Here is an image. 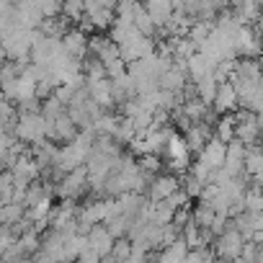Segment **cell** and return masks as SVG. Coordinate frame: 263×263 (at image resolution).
I'll return each instance as SVG.
<instances>
[{
    "label": "cell",
    "mask_w": 263,
    "mask_h": 263,
    "mask_svg": "<svg viewBox=\"0 0 263 263\" xmlns=\"http://www.w3.org/2000/svg\"><path fill=\"white\" fill-rule=\"evenodd\" d=\"M13 135L18 142L24 145H39L44 140H49V121L44 119L42 111H18V121Z\"/></svg>",
    "instance_id": "cell-1"
},
{
    "label": "cell",
    "mask_w": 263,
    "mask_h": 263,
    "mask_svg": "<svg viewBox=\"0 0 263 263\" xmlns=\"http://www.w3.org/2000/svg\"><path fill=\"white\" fill-rule=\"evenodd\" d=\"M242 248H245V237H242V232L232 224V219H230V224H227L219 235H214V240H212V250H214V255H217L219 263H227V260L240 258V255H242Z\"/></svg>",
    "instance_id": "cell-2"
},
{
    "label": "cell",
    "mask_w": 263,
    "mask_h": 263,
    "mask_svg": "<svg viewBox=\"0 0 263 263\" xmlns=\"http://www.w3.org/2000/svg\"><path fill=\"white\" fill-rule=\"evenodd\" d=\"M90 189V183H88V171H85V165L83 168H75V171H70V173H65L60 181H57V196L62 199V201H75V199H80L85 191Z\"/></svg>",
    "instance_id": "cell-3"
},
{
    "label": "cell",
    "mask_w": 263,
    "mask_h": 263,
    "mask_svg": "<svg viewBox=\"0 0 263 263\" xmlns=\"http://www.w3.org/2000/svg\"><path fill=\"white\" fill-rule=\"evenodd\" d=\"M150 54H155V42H153V36H145V34H135L129 42L119 44V57L126 65L140 62V60H145Z\"/></svg>",
    "instance_id": "cell-4"
},
{
    "label": "cell",
    "mask_w": 263,
    "mask_h": 263,
    "mask_svg": "<svg viewBox=\"0 0 263 263\" xmlns=\"http://www.w3.org/2000/svg\"><path fill=\"white\" fill-rule=\"evenodd\" d=\"M235 140H240L245 147H253L260 140V124H258V114L253 111H242L235 116Z\"/></svg>",
    "instance_id": "cell-5"
},
{
    "label": "cell",
    "mask_w": 263,
    "mask_h": 263,
    "mask_svg": "<svg viewBox=\"0 0 263 263\" xmlns=\"http://www.w3.org/2000/svg\"><path fill=\"white\" fill-rule=\"evenodd\" d=\"M224 155H227V145H224L222 140L212 137V140L201 147V153L196 155V165H201L204 171H209V173L214 176V171H219V168L224 165Z\"/></svg>",
    "instance_id": "cell-6"
},
{
    "label": "cell",
    "mask_w": 263,
    "mask_h": 263,
    "mask_svg": "<svg viewBox=\"0 0 263 263\" xmlns=\"http://www.w3.org/2000/svg\"><path fill=\"white\" fill-rule=\"evenodd\" d=\"M165 158H168V165L173 168V171H186L189 168V163H191V150L186 147V142H183V137L181 135H176V132H171V137H168V142H165Z\"/></svg>",
    "instance_id": "cell-7"
},
{
    "label": "cell",
    "mask_w": 263,
    "mask_h": 263,
    "mask_svg": "<svg viewBox=\"0 0 263 263\" xmlns=\"http://www.w3.org/2000/svg\"><path fill=\"white\" fill-rule=\"evenodd\" d=\"M186 83H189L186 62H183V60H173V62L168 65V70L163 72V78H160V88H163V90H171V93H176V96H183Z\"/></svg>",
    "instance_id": "cell-8"
},
{
    "label": "cell",
    "mask_w": 263,
    "mask_h": 263,
    "mask_svg": "<svg viewBox=\"0 0 263 263\" xmlns=\"http://www.w3.org/2000/svg\"><path fill=\"white\" fill-rule=\"evenodd\" d=\"M178 189H181V178H178V176H173V173H158V176L150 181L145 196H147V201H165V199H168L171 194H176Z\"/></svg>",
    "instance_id": "cell-9"
},
{
    "label": "cell",
    "mask_w": 263,
    "mask_h": 263,
    "mask_svg": "<svg viewBox=\"0 0 263 263\" xmlns=\"http://www.w3.org/2000/svg\"><path fill=\"white\" fill-rule=\"evenodd\" d=\"M60 42H62V52H65L67 57H72V60H80V62H83V60L88 57V52H90V49H88V42H90V39H88V34H85L83 29H67Z\"/></svg>",
    "instance_id": "cell-10"
},
{
    "label": "cell",
    "mask_w": 263,
    "mask_h": 263,
    "mask_svg": "<svg viewBox=\"0 0 263 263\" xmlns=\"http://www.w3.org/2000/svg\"><path fill=\"white\" fill-rule=\"evenodd\" d=\"M78 135H80L78 124L70 119V114H62V116L49 121V140L57 142V145H70Z\"/></svg>",
    "instance_id": "cell-11"
},
{
    "label": "cell",
    "mask_w": 263,
    "mask_h": 263,
    "mask_svg": "<svg viewBox=\"0 0 263 263\" xmlns=\"http://www.w3.org/2000/svg\"><path fill=\"white\" fill-rule=\"evenodd\" d=\"M88 49H90V54H93V57H98V60L103 62V67H106L108 62L119 60V44H114V42H111V36H103V34L90 36Z\"/></svg>",
    "instance_id": "cell-12"
},
{
    "label": "cell",
    "mask_w": 263,
    "mask_h": 263,
    "mask_svg": "<svg viewBox=\"0 0 263 263\" xmlns=\"http://www.w3.org/2000/svg\"><path fill=\"white\" fill-rule=\"evenodd\" d=\"M212 129H214V126H209V124H191L189 129H183V132H186V135H183V142H186V147H189L194 155H199L201 147L214 137Z\"/></svg>",
    "instance_id": "cell-13"
},
{
    "label": "cell",
    "mask_w": 263,
    "mask_h": 263,
    "mask_svg": "<svg viewBox=\"0 0 263 263\" xmlns=\"http://www.w3.org/2000/svg\"><path fill=\"white\" fill-rule=\"evenodd\" d=\"M114 240H116V237L108 232L106 224H93V227L88 230V248H93L101 258H103V255H111Z\"/></svg>",
    "instance_id": "cell-14"
},
{
    "label": "cell",
    "mask_w": 263,
    "mask_h": 263,
    "mask_svg": "<svg viewBox=\"0 0 263 263\" xmlns=\"http://www.w3.org/2000/svg\"><path fill=\"white\" fill-rule=\"evenodd\" d=\"M111 93H114V106H126L129 101L137 98V85H135V80H132L129 72H126V75L111 80Z\"/></svg>",
    "instance_id": "cell-15"
},
{
    "label": "cell",
    "mask_w": 263,
    "mask_h": 263,
    "mask_svg": "<svg viewBox=\"0 0 263 263\" xmlns=\"http://www.w3.org/2000/svg\"><path fill=\"white\" fill-rule=\"evenodd\" d=\"M237 106H240V98H237L235 85H232V83H219L212 108H214V111H219V114H230V111H235Z\"/></svg>",
    "instance_id": "cell-16"
},
{
    "label": "cell",
    "mask_w": 263,
    "mask_h": 263,
    "mask_svg": "<svg viewBox=\"0 0 263 263\" xmlns=\"http://www.w3.org/2000/svg\"><path fill=\"white\" fill-rule=\"evenodd\" d=\"M145 8H147V13H150V18L158 29H163L171 21V16L176 13L173 0H145Z\"/></svg>",
    "instance_id": "cell-17"
},
{
    "label": "cell",
    "mask_w": 263,
    "mask_h": 263,
    "mask_svg": "<svg viewBox=\"0 0 263 263\" xmlns=\"http://www.w3.org/2000/svg\"><path fill=\"white\" fill-rule=\"evenodd\" d=\"M85 88H88V96H90L103 111H108V108L114 106V93H111V80H108V78L90 80V83H85Z\"/></svg>",
    "instance_id": "cell-18"
},
{
    "label": "cell",
    "mask_w": 263,
    "mask_h": 263,
    "mask_svg": "<svg viewBox=\"0 0 263 263\" xmlns=\"http://www.w3.org/2000/svg\"><path fill=\"white\" fill-rule=\"evenodd\" d=\"M57 142H52V140H44V142H39V145H34V160L39 163V168H42V173L44 171H52V165H54V158H57Z\"/></svg>",
    "instance_id": "cell-19"
},
{
    "label": "cell",
    "mask_w": 263,
    "mask_h": 263,
    "mask_svg": "<svg viewBox=\"0 0 263 263\" xmlns=\"http://www.w3.org/2000/svg\"><path fill=\"white\" fill-rule=\"evenodd\" d=\"M245 173L255 183L263 181V147H248V153H245Z\"/></svg>",
    "instance_id": "cell-20"
},
{
    "label": "cell",
    "mask_w": 263,
    "mask_h": 263,
    "mask_svg": "<svg viewBox=\"0 0 263 263\" xmlns=\"http://www.w3.org/2000/svg\"><path fill=\"white\" fill-rule=\"evenodd\" d=\"M217 88H219V83H217V78L214 75H206V78H201V80H196L194 83V93H196V98H201L204 103H214V96H217Z\"/></svg>",
    "instance_id": "cell-21"
},
{
    "label": "cell",
    "mask_w": 263,
    "mask_h": 263,
    "mask_svg": "<svg viewBox=\"0 0 263 263\" xmlns=\"http://www.w3.org/2000/svg\"><path fill=\"white\" fill-rule=\"evenodd\" d=\"M16 121H18V108H16V103H11V101H0V126H3L6 132H13L16 129Z\"/></svg>",
    "instance_id": "cell-22"
},
{
    "label": "cell",
    "mask_w": 263,
    "mask_h": 263,
    "mask_svg": "<svg viewBox=\"0 0 263 263\" xmlns=\"http://www.w3.org/2000/svg\"><path fill=\"white\" fill-rule=\"evenodd\" d=\"M214 129H217V135H214L217 140H222L224 145L232 142V140H235V116H232V114H224L222 119H217Z\"/></svg>",
    "instance_id": "cell-23"
},
{
    "label": "cell",
    "mask_w": 263,
    "mask_h": 263,
    "mask_svg": "<svg viewBox=\"0 0 263 263\" xmlns=\"http://www.w3.org/2000/svg\"><path fill=\"white\" fill-rule=\"evenodd\" d=\"M42 114H44V119L47 121H52V119H57V116H62V114H67V106L52 93V96H47L44 98V103H42Z\"/></svg>",
    "instance_id": "cell-24"
},
{
    "label": "cell",
    "mask_w": 263,
    "mask_h": 263,
    "mask_svg": "<svg viewBox=\"0 0 263 263\" xmlns=\"http://www.w3.org/2000/svg\"><path fill=\"white\" fill-rule=\"evenodd\" d=\"M212 26H214V24H209V21H194L186 36H189V39H191L196 47H201V44L209 39V34H212Z\"/></svg>",
    "instance_id": "cell-25"
},
{
    "label": "cell",
    "mask_w": 263,
    "mask_h": 263,
    "mask_svg": "<svg viewBox=\"0 0 263 263\" xmlns=\"http://www.w3.org/2000/svg\"><path fill=\"white\" fill-rule=\"evenodd\" d=\"M129 255H132V242H129V237H116V240H114V248H111V258H114L116 263H124Z\"/></svg>",
    "instance_id": "cell-26"
},
{
    "label": "cell",
    "mask_w": 263,
    "mask_h": 263,
    "mask_svg": "<svg viewBox=\"0 0 263 263\" xmlns=\"http://www.w3.org/2000/svg\"><path fill=\"white\" fill-rule=\"evenodd\" d=\"M186 260H189V263H217V255H214L212 245H206V248H194V250H189Z\"/></svg>",
    "instance_id": "cell-27"
},
{
    "label": "cell",
    "mask_w": 263,
    "mask_h": 263,
    "mask_svg": "<svg viewBox=\"0 0 263 263\" xmlns=\"http://www.w3.org/2000/svg\"><path fill=\"white\" fill-rule=\"evenodd\" d=\"M137 163H140V168H142L147 176H153V178H155L158 173H163V160H160L158 155H142Z\"/></svg>",
    "instance_id": "cell-28"
},
{
    "label": "cell",
    "mask_w": 263,
    "mask_h": 263,
    "mask_svg": "<svg viewBox=\"0 0 263 263\" xmlns=\"http://www.w3.org/2000/svg\"><path fill=\"white\" fill-rule=\"evenodd\" d=\"M13 240H16L13 227H0V255H3V253L13 245Z\"/></svg>",
    "instance_id": "cell-29"
},
{
    "label": "cell",
    "mask_w": 263,
    "mask_h": 263,
    "mask_svg": "<svg viewBox=\"0 0 263 263\" xmlns=\"http://www.w3.org/2000/svg\"><path fill=\"white\" fill-rule=\"evenodd\" d=\"M78 263H101V255H98L93 248H85V250L78 255Z\"/></svg>",
    "instance_id": "cell-30"
},
{
    "label": "cell",
    "mask_w": 263,
    "mask_h": 263,
    "mask_svg": "<svg viewBox=\"0 0 263 263\" xmlns=\"http://www.w3.org/2000/svg\"><path fill=\"white\" fill-rule=\"evenodd\" d=\"M124 263H147V253H140V250L132 248V255H129Z\"/></svg>",
    "instance_id": "cell-31"
},
{
    "label": "cell",
    "mask_w": 263,
    "mask_h": 263,
    "mask_svg": "<svg viewBox=\"0 0 263 263\" xmlns=\"http://www.w3.org/2000/svg\"><path fill=\"white\" fill-rule=\"evenodd\" d=\"M258 124H260V142H263V111L258 114Z\"/></svg>",
    "instance_id": "cell-32"
},
{
    "label": "cell",
    "mask_w": 263,
    "mask_h": 263,
    "mask_svg": "<svg viewBox=\"0 0 263 263\" xmlns=\"http://www.w3.org/2000/svg\"><path fill=\"white\" fill-rule=\"evenodd\" d=\"M101 263H116V260H114L111 255H103V258H101Z\"/></svg>",
    "instance_id": "cell-33"
},
{
    "label": "cell",
    "mask_w": 263,
    "mask_h": 263,
    "mask_svg": "<svg viewBox=\"0 0 263 263\" xmlns=\"http://www.w3.org/2000/svg\"><path fill=\"white\" fill-rule=\"evenodd\" d=\"M67 263H78V260H67Z\"/></svg>",
    "instance_id": "cell-34"
}]
</instances>
